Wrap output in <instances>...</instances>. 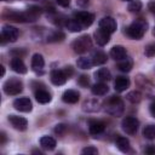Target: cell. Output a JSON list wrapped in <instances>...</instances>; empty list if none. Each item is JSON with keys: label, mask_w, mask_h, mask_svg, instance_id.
Here are the masks:
<instances>
[{"label": "cell", "mask_w": 155, "mask_h": 155, "mask_svg": "<svg viewBox=\"0 0 155 155\" xmlns=\"http://www.w3.org/2000/svg\"><path fill=\"white\" fill-rule=\"evenodd\" d=\"M91 59L94 65H99V64H103L107 62V54L102 50H94V51H92Z\"/></svg>", "instance_id": "ac0fdd59"}, {"label": "cell", "mask_w": 155, "mask_h": 155, "mask_svg": "<svg viewBox=\"0 0 155 155\" xmlns=\"http://www.w3.org/2000/svg\"><path fill=\"white\" fill-rule=\"evenodd\" d=\"M114 86H115V91L124 92L130 86V79L126 78V76H117L115 82H114Z\"/></svg>", "instance_id": "e0dca14e"}, {"label": "cell", "mask_w": 155, "mask_h": 155, "mask_svg": "<svg viewBox=\"0 0 155 155\" xmlns=\"http://www.w3.org/2000/svg\"><path fill=\"white\" fill-rule=\"evenodd\" d=\"M8 121L11 122V125L19 131H25L28 127V121L27 119L22 117V116H17V115H10L8 116Z\"/></svg>", "instance_id": "7c38bea8"}, {"label": "cell", "mask_w": 155, "mask_h": 155, "mask_svg": "<svg viewBox=\"0 0 155 155\" xmlns=\"http://www.w3.org/2000/svg\"><path fill=\"white\" fill-rule=\"evenodd\" d=\"M94 40H96V42L99 45V46H104V45H107L108 42H109V40H110V33H108L107 30H104V29H97L96 31H94Z\"/></svg>", "instance_id": "4fadbf2b"}, {"label": "cell", "mask_w": 155, "mask_h": 155, "mask_svg": "<svg viewBox=\"0 0 155 155\" xmlns=\"http://www.w3.org/2000/svg\"><path fill=\"white\" fill-rule=\"evenodd\" d=\"M126 99H127L128 102L133 103V104L139 103V102L142 101V93H140L139 91H131V92H128V93L126 94Z\"/></svg>", "instance_id": "4316f807"}, {"label": "cell", "mask_w": 155, "mask_h": 155, "mask_svg": "<svg viewBox=\"0 0 155 155\" xmlns=\"http://www.w3.org/2000/svg\"><path fill=\"white\" fill-rule=\"evenodd\" d=\"M35 99L41 103V104H45V103H48L51 101V94L46 91V90H38L35 92Z\"/></svg>", "instance_id": "cb8c5ba5"}, {"label": "cell", "mask_w": 155, "mask_h": 155, "mask_svg": "<svg viewBox=\"0 0 155 155\" xmlns=\"http://www.w3.org/2000/svg\"><path fill=\"white\" fill-rule=\"evenodd\" d=\"M125 1H130V0H125Z\"/></svg>", "instance_id": "7dc6e473"}, {"label": "cell", "mask_w": 155, "mask_h": 155, "mask_svg": "<svg viewBox=\"0 0 155 155\" xmlns=\"http://www.w3.org/2000/svg\"><path fill=\"white\" fill-rule=\"evenodd\" d=\"M98 25H99L101 29H104V30H107V31L110 33V34L114 33V31L116 30V28H117L116 21H115L113 17H103V18L99 21Z\"/></svg>", "instance_id": "30bf717a"}, {"label": "cell", "mask_w": 155, "mask_h": 155, "mask_svg": "<svg viewBox=\"0 0 155 155\" xmlns=\"http://www.w3.org/2000/svg\"><path fill=\"white\" fill-rule=\"evenodd\" d=\"M11 68L13 71H16L18 74H25L27 73V67L19 57H13L11 59Z\"/></svg>", "instance_id": "5bb4252c"}, {"label": "cell", "mask_w": 155, "mask_h": 155, "mask_svg": "<svg viewBox=\"0 0 155 155\" xmlns=\"http://www.w3.org/2000/svg\"><path fill=\"white\" fill-rule=\"evenodd\" d=\"M145 54H147L148 57L155 56V44H151V45L147 46V48H145Z\"/></svg>", "instance_id": "e575fe53"}, {"label": "cell", "mask_w": 155, "mask_h": 155, "mask_svg": "<svg viewBox=\"0 0 155 155\" xmlns=\"http://www.w3.org/2000/svg\"><path fill=\"white\" fill-rule=\"evenodd\" d=\"M40 145L46 150H53L56 148V139L50 136H44L40 138Z\"/></svg>", "instance_id": "ffe728a7"}, {"label": "cell", "mask_w": 155, "mask_h": 155, "mask_svg": "<svg viewBox=\"0 0 155 155\" xmlns=\"http://www.w3.org/2000/svg\"><path fill=\"white\" fill-rule=\"evenodd\" d=\"M64 38H65V35L61 30H56V31L51 33L47 36V41H50V42H57V41H62Z\"/></svg>", "instance_id": "f546056e"}, {"label": "cell", "mask_w": 155, "mask_h": 155, "mask_svg": "<svg viewBox=\"0 0 155 155\" xmlns=\"http://www.w3.org/2000/svg\"><path fill=\"white\" fill-rule=\"evenodd\" d=\"M147 154H149V155H151V154H155V145H153V144H149L147 148H145V150H144Z\"/></svg>", "instance_id": "8d00e7d4"}, {"label": "cell", "mask_w": 155, "mask_h": 155, "mask_svg": "<svg viewBox=\"0 0 155 155\" xmlns=\"http://www.w3.org/2000/svg\"><path fill=\"white\" fill-rule=\"evenodd\" d=\"M154 35H155V28H154Z\"/></svg>", "instance_id": "bcb514c9"}, {"label": "cell", "mask_w": 155, "mask_h": 155, "mask_svg": "<svg viewBox=\"0 0 155 155\" xmlns=\"http://www.w3.org/2000/svg\"><path fill=\"white\" fill-rule=\"evenodd\" d=\"M121 127L127 134H134L139 127V121L134 116H126L121 122Z\"/></svg>", "instance_id": "5b68a950"}, {"label": "cell", "mask_w": 155, "mask_h": 155, "mask_svg": "<svg viewBox=\"0 0 155 155\" xmlns=\"http://www.w3.org/2000/svg\"><path fill=\"white\" fill-rule=\"evenodd\" d=\"M76 64H78V67L81 68V69H90V68H92V65H94L93 62H92V59H91V58H87V57H81V58H79L78 62H76Z\"/></svg>", "instance_id": "83f0119b"}, {"label": "cell", "mask_w": 155, "mask_h": 155, "mask_svg": "<svg viewBox=\"0 0 155 155\" xmlns=\"http://www.w3.org/2000/svg\"><path fill=\"white\" fill-rule=\"evenodd\" d=\"M148 8L150 10V12L155 13V1H150V2L148 4Z\"/></svg>", "instance_id": "ab89813d"}, {"label": "cell", "mask_w": 155, "mask_h": 155, "mask_svg": "<svg viewBox=\"0 0 155 155\" xmlns=\"http://www.w3.org/2000/svg\"><path fill=\"white\" fill-rule=\"evenodd\" d=\"M1 35H2V39H6L7 41H16L18 35H19V31L17 28L12 27V25H4L2 27V30H1Z\"/></svg>", "instance_id": "ba28073f"}, {"label": "cell", "mask_w": 155, "mask_h": 155, "mask_svg": "<svg viewBox=\"0 0 155 155\" xmlns=\"http://www.w3.org/2000/svg\"><path fill=\"white\" fill-rule=\"evenodd\" d=\"M79 98H80V94H79V92L75 91V90H67V91L63 93V96H62L63 102L70 103V104L76 103V102L79 101Z\"/></svg>", "instance_id": "2e32d148"}, {"label": "cell", "mask_w": 155, "mask_h": 155, "mask_svg": "<svg viewBox=\"0 0 155 155\" xmlns=\"http://www.w3.org/2000/svg\"><path fill=\"white\" fill-rule=\"evenodd\" d=\"M128 10L130 12H139L142 10L140 0H131V2L128 4Z\"/></svg>", "instance_id": "1f68e13d"}, {"label": "cell", "mask_w": 155, "mask_h": 155, "mask_svg": "<svg viewBox=\"0 0 155 155\" xmlns=\"http://www.w3.org/2000/svg\"><path fill=\"white\" fill-rule=\"evenodd\" d=\"M74 18L81 24L82 28H86V27H90L93 21H94V16L87 11H80V12H76L74 15Z\"/></svg>", "instance_id": "8992f818"}, {"label": "cell", "mask_w": 155, "mask_h": 155, "mask_svg": "<svg viewBox=\"0 0 155 155\" xmlns=\"http://www.w3.org/2000/svg\"><path fill=\"white\" fill-rule=\"evenodd\" d=\"M126 56H127V51L121 45H116V46L111 47V50H110V57L114 58L115 61H120V59L125 58Z\"/></svg>", "instance_id": "9a60e30c"}, {"label": "cell", "mask_w": 155, "mask_h": 155, "mask_svg": "<svg viewBox=\"0 0 155 155\" xmlns=\"http://www.w3.org/2000/svg\"><path fill=\"white\" fill-rule=\"evenodd\" d=\"M82 154H87V155H94V154H98V150H97V148H94V147H86V148H84L82 149V151H81Z\"/></svg>", "instance_id": "836d02e7"}, {"label": "cell", "mask_w": 155, "mask_h": 155, "mask_svg": "<svg viewBox=\"0 0 155 155\" xmlns=\"http://www.w3.org/2000/svg\"><path fill=\"white\" fill-rule=\"evenodd\" d=\"M56 2H57L59 6H62V7H67V6H69L70 0H56Z\"/></svg>", "instance_id": "74e56055"}, {"label": "cell", "mask_w": 155, "mask_h": 155, "mask_svg": "<svg viewBox=\"0 0 155 155\" xmlns=\"http://www.w3.org/2000/svg\"><path fill=\"white\" fill-rule=\"evenodd\" d=\"M143 136L147 139H154L155 138V125H148L143 130Z\"/></svg>", "instance_id": "4dcf8cb0"}, {"label": "cell", "mask_w": 155, "mask_h": 155, "mask_svg": "<svg viewBox=\"0 0 155 155\" xmlns=\"http://www.w3.org/2000/svg\"><path fill=\"white\" fill-rule=\"evenodd\" d=\"M13 107H15V109H17L19 111H23V113H29L33 109V104H31L30 99L27 98V97H21V98L15 99Z\"/></svg>", "instance_id": "52a82bcc"}, {"label": "cell", "mask_w": 155, "mask_h": 155, "mask_svg": "<svg viewBox=\"0 0 155 155\" xmlns=\"http://www.w3.org/2000/svg\"><path fill=\"white\" fill-rule=\"evenodd\" d=\"M108 86L104 84V82H97V84H94L93 86H92V88H91V91H92V93L94 94V96H104L107 92H108Z\"/></svg>", "instance_id": "7402d4cb"}, {"label": "cell", "mask_w": 155, "mask_h": 155, "mask_svg": "<svg viewBox=\"0 0 155 155\" xmlns=\"http://www.w3.org/2000/svg\"><path fill=\"white\" fill-rule=\"evenodd\" d=\"M116 147L122 153H127L130 150V140L126 137H117L116 138Z\"/></svg>", "instance_id": "d4e9b609"}, {"label": "cell", "mask_w": 155, "mask_h": 155, "mask_svg": "<svg viewBox=\"0 0 155 155\" xmlns=\"http://www.w3.org/2000/svg\"><path fill=\"white\" fill-rule=\"evenodd\" d=\"M105 111L113 116H120L124 113V102L121 101V98L119 96H111L109 97L105 103Z\"/></svg>", "instance_id": "7a4b0ae2"}, {"label": "cell", "mask_w": 155, "mask_h": 155, "mask_svg": "<svg viewBox=\"0 0 155 155\" xmlns=\"http://www.w3.org/2000/svg\"><path fill=\"white\" fill-rule=\"evenodd\" d=\"M5 140H6V136H5V133L2 132V133H1V144H4Z\"/></svg>", "instance_id": "7bdbcfd3"}, {"label": "cell", "mask_w": 155, "mask_h": 155, "mask_svg": "<svg viewBox=\"0 0 155 155\" xmlns=\"http://www.w3.org/2000/svg\"><path fill=\"white\" fill-rule=\"evenodd\" d=\"M147 28H148V24L144 19L139 18L137 21H134L131 25H128L125 30L126 35L131 39H134V40H139L143 38L144 33L147 31Z\"/></svg>", "instance_id": "6da1fadb"}, {"label": "cell", "mask_w": 155, "mask_h": 155, "mask_svg": "<svg viewBox=\"0 0 155 155\" xmlns=\"http://www.w3.org/2000/svg\"><path fill=\"white\" fill-rule=\"evenodd\" d=\"M63 70H64V73L67 74V76H68V78H70V76H71V74H73V68H71L70 65H69V67H65Z\"/></svg>", "instance_id": "f35d334b"}, {"label": "cell", "mask_w": 155, "mask_h": 155, "mask_svg": "<svg viewBox=\"0 0 155 155\" xmlns=\"http://www.w3.org/2000/svg\"><path fill=\"white\" fill-rule=\"evenodd\" d=\"M65 130H67V126H65V125H63V124H59V125H57V126H56L54 132H56V133H58V134H63Z\"/></svg>", "instance_id": "d590c367"}, {"label": "cell", "mask_w": 155, "mask_h": 155, "mask_svg": "<svg viewBox=\"0 0 155 155\" xmlns=\"http://www.w3.org/2000/svg\"><path fill=\"white\" fill-rule=\"evenodd\" d=\"M5 17L10 18L11 21H15V22H31L30 21V17L27 12H17V11H6L4 13Z\"/></svg>", "instance_id": "9c48e42d"}, {"label": "cell", "mask_w": 155, "mask_h": 155, "mask_svg": "<svg viewBox=\"0 0 155 155\" xmlns=\"http://www.w3.org/2000/svg\"><path fill=\"white\" fill-rule=\"evenodd\" d=\"M71 47L76 53H85L92 48V40L88 35H82L73 41Z\"/></svg>", "instance_id": "3957f363"}, {"label": "cell", "mask_w": 155, "mask_h": 155, "mask_svg": "<svg viewBox=\"0 0 155 155\" xmlns=\"http://www.w3.org/2000/svg\"><path fill=\"white\" fill-rule=\"evenodd\" d=\"M132 65H133V62H132V59L128 58V57H125V58L120 59L119 63H117L119 70H121V71H124V73L130 71V70L132 69Z\"/></svg>", "instance_id": "603a6c76"}, {"label": "cell", "mask_w": 155, "mask_h": 155, "mask_svg": "<svg viewBox=\"0 0 155 155\" xmlns=\"http://www.w3.org/2000/svg\"><path fill=\"white\" fill-rule=\"evenodd\" d=\"M23 90V84L21 80L18 79H8L5 84H4V91L6 94L10 96H16L18 93H21Z\"/></svg>", "instance_id": "277c9868"}, {"label": "cell", "mask_w": 155, "mask_h": 155, "mask_svg": "<svg viewBox=\"0 0 155 155\" xmlns=\"http://www.w3.org/2000/svg\"><path fill=\"white\" fill-rule=\"evenodd\" d=\"M94 76L99 80V81H108V80H110V78H111V74H110V71H109V69H107V68H101V69H98L96 73H94Z\"/></svg>", "instance_id": "484cf974"}, {"label": "cell", "mask_w": 155, "mask_h": 155, "mask_svg": "<svg viewBox=\"0 0 155 155\" xmlns=\"http://www.w3.org/2000/svg\"><path fill=\"white\" fill-rule=\"evenodd\" d=\"M0 68H1V75L4 76L5 75V68H4V65H0Z\"/></svg>", "instance_id": "ee69618b"}, {"label": "cell", "mask_w": 155, "mask_h": 155, "mask_svg": "<svg viewBox=\"0 0 155 155\" xmlns=\"http://www.w3.org/2000/svg\"><path fill=\"white\" fill-rule=\"evenodd\" d=\"M35 1H45V0H35Z\"/></svg>", "instance_id": "f6af8a7d"}, {"label": "cell", "mask_w": 155, "mask_h": 155, "mask_svg": "<svg viewBox=\"0 0 155 155\" xmlns=\"http://www.w3.org/2000/svg\"><path fill=\"white\" fill-rule=\"evenodd\" d=\"M44 65H45V61H44V57L39 53H35L31 58V68L33 70L35 71H41L44 69Z\"/></svg>", "instance_id": "d6986e66"}, {"label": "cell", "mask_w": 155, "mask_h": 155, "mask_svg": "<svg viewBox=\"0 0 155 155\" xmlns=\"http://www.w3.org/2000/svg\"><path fill=\"white\" fill-rule=\"evenodd\" d=\"M149 110H150V114H151V116H153V117H155V102H153V103L150 104V107H149Z\"/></svg>", "instance_id": "60d3db41"}, {"label": "cell", "mask_w": 155, "mask_h": 155, "mask_svg": "<svg viewBox=\"0 0 155 155\" xmlns=\"http://www.w3.org/2000/svg\"><path fill=\"white\" fill-rule=\"evenodd\" d=\"M104 128H105V125L102 121H91L88 126L91 134H99L104 131Z\"/></svg>", "instance_id": "44dd1931"}, {"label": "cell", "mask_w": 155, "mask_h": 155, "mask_svg": "<svg viewBox=\"0 0 155 155\" xmlns=\"http://www.w3.org/2000/svg\"><path fill=\"white\" fill-rule=\"evenodd\" d=\"M78 82H79V85H80L81 87H87L88 84H90V79H88L87 75H81V76L79 78Z\"/></svg>", "instance_id": "d6a6232c"}, {"label": "cell", "mask_w": 155, "mask_h": 155, "mask_svg": "<svg viewBox=\"0 0 155 155\" xmlns=\"http://www.w3.org/2000/svg\"><path fill=\"white\" fill-rule=\"evenodd\" d=\"M65 25H67V28H68L70 31H74V33H76V31H80L81 29H84V28L81 27V24H80V23H79V22H78L75 18L67 21Z\"/></svg>", "instance_id": "f1b7e54d"}, {"label": "cell", "mask_w": 155, "mask_h": 155, "mask_svg": "<svg viewBox=\"0 0 155 155\" xmlns=\"http://www.w3.org/2000/svg\"><path fill=\"white\" fill-rule=\"evenodd\" d=\"M50 79H51V82H52L53 85L61 86V85L65 84L68 76H67V74L64 73V70H58V69H56V70H52V71H51Z\"/></svg>", "instance_id": "8fae6325"}, {"label": "cell", "mask_w": 155, "mask_h": 155, "mask_svg": "<svg viewBox=\"0 0 155 155\" xmlns=\"http://www.w3.org/2000/svg\"><path fill=\"white\" fill-rule=\"evenodd\" d=\"M88 1L90 0H76V4L80 5V6H82V7H85L86 5H88Z\"/></svg>", "instance_id": "b9f144b4"}]
</instances>
